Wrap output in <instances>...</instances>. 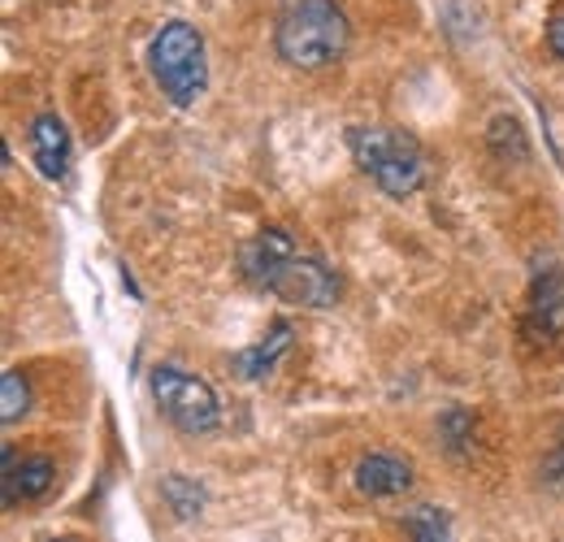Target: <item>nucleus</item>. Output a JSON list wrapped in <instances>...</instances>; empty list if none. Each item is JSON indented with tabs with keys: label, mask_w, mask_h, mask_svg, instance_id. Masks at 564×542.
<instances>
[{
	"label": "nucleus",
	"mask_w": 564,
	"mask_h": 542,
	"mask_svg": "<svg viewBox=\"0 0 564 542\" xmlns=\"http://www.w3.org/2000/svg\"><path fill=\"white\" fill-rule=\"evenodd\" d=\"M239 273L257 291H270L286 304H300V308H330L344 295L339 273L322 257L304 252L282 226H265L261 235H252L239 248Z\"/></svg>",
	"instance_id": "f257e3e1"
},
{
	"label": "nucleus",
	"mask_w": 564,
	"mask_h": 542,
	"mask_svg": "<svg viewBox=\"0 0 564 542\" xmlns=\"http://www.w3.org/2000/svg\"><path fill=\"white\" fill-rule=\"evenodd\" d=\"M352 26L339 0H282L274 13V48L286 66L326 69L348 53Z\"/></svg>",
	"instance_id": "f03ea898"
},
{
	"label": "nucleus",
	"mask_w": 564,
	"mask_h": 542,
	"mask_svg": "<svg viewBox=\"0 0 564 542\" xmlns=\"http://www.w3.org/2000/svg\"><path fill=\"white\" fill-rule=\"evenodd\" d=\"M352 161L369 174V183L391 196V200H409L417 196L425 183V152L422 143L395 127H352L348 131Z\"/></svg>",
	"instance_id": "7ed1b4c3"
},
{
	"label": "nucleus",
	"mask_w": 564,
	"mask_h": 542,
	"mask_svg": "<svg viewBox=\"0 0 564 542\" xmlns=\"http://www.w3.org/2000/svg\"><path fill=\"white\" fill-rule=\"evenodd\" d=\"M148 69H152V83L161 87V96L174 109H192L209 87L205 35L183 18L165 22L148 44Z\"/></svg>",
	"instance_id": "20e7f679"
},
{
	"label": "nucleus",
	"mask_w": 564,
	"mask_h": 542,
	"mask_svg": "<svg viewBox=\"0 0 564 542\" xmlns=\"http://www.w3.org/2000/svg\"><path fill=\"white\" fill-rule=\"evenodd\" d=\"M148 391L156 400V412L183 430V434H213L221 425V404H217V391H213L205 378L178 369V365H156L148 373Z\"/></svg>",
	"instance_id": "39448f33"
},
{
	"label": "nucleus",
	"mask_w": 564,
	"mask_h": 542,
	"mask_svg": "<svg viewBox=\"0 0 564 542\" xmlns=\"http://www.w3.org/2000/svg\"><path fill=\"white\" fill-rule=\"evenodd\" d=\"M525 330L534 339L556 343L564 339V270L543 265L530 286V308H525Z\"/></svg>",
	"instance_id": "423d86ee"
},
{
	"label": "nucleus",
	"mask_w": 564,
	"mask_h": 542,
	"mask_svg": "<svg viewBox=\"0 0 564 542\" xmlns=\"http://www.w3.org/2000/svg\"><path fill=\"white\" fill-rule=\"evenodd\" d=\"M4 508H18V503H26V499H44L48 490H53V481H57V465L48 460V456H26L22 465H18V456H13V447H4Z\"/></svg>",
	"instance_id": "0eeeda50"
},
{
	"label": "nucleus",
	"mask_w": 564,
	"mask_h": 542,
	"mask_svg": "<svg viewBox=\"0 0 564 542\" xmlns=\"http://www.w3.org/2000/svg\"><path fill=\"white\" fill-rule=\"evenodd\" d=\"M413 486V465L391 456V452H369L356 465V490L369 499H395Z\"/></svg>",
	"instance_id": "6e6552de"
},
{
	"label": "nucleus",
	"mask_w": 564,
	"mask_h": 542,
	"mask_svg": "<svg viewBox=\"0 0 564 542\" xmlns=\"http://www.w3.org/2000/svg\"><path fill=\"white\" fill-rule=\"evenodd\" d=\"M31 156L44 170V178H66L70 174V131L57 113H40L31 122Z\"/></svg>",
	"instance_id": "1a4fd4ad"
},
{
	"label": "nucleus",
	"mask_w": 564,
	"mask_h": 542,
	"mask_svg": "<svg viewBox=\"0 0 564 542\" xmlns=\"http://www.w3.org/2000/svg\"><path fill=\"white\" fill-rule=\"evenodd\" d=\"M286 347H291V322L279 317V322H270V335H265V339L252 343L248 351H239V356H235V373H239L243 382H257V378L274 373V369H279V360L286 356Z\"/></svg>",
	"instance_id": "9d476101"
},
{
	"label": "nucleus",
	"mask_w": 564,
	"mask_h": 542,
	"mask_svg": "<svg viewBox=\"0 0 564 542\" xmlns=\"http://www.w3.org/2000/svg\"><path fill=\"white\" fill-rule=\"evenodd\" d=\"M0 416H4V425H13L26 408H31V387H26V378L18 373V369H4V378H0Z\"/></svg>",
	"instance_id": "9b49d317"
},
{
	"label": "nucleus",
	"mask_w": 564,
	"mask_h": 542,
	"mask_svg": "<svg viewBox=\"0 0 564 542\" xmlns=\"http://www.w3.org/2000/svg\"><path fill=\"white\" fill-rule=\"evenodd\" d=\"M409 525H413V542H452V530H447V517L438 508H413L409 512Z\"/></svg>",
	"instance_id": "f8f14e48"
},
{
	"label": "nucleus",
	"mask_w": 564,
	"mask_h": 542,
	"mask_svg": "<svg viewBox=\"0 0 564 542\" xmlns=\"http://www.w3.org/2000/svg\"><path fill=\"white\" fill-rule=\"evenodd\" d=\"M161 495L170 499V508H174L178 517H192V512H200V503H205V490H200L196 481H187V477H165Z\"/></svg>",
	"instance_id": "ddd939ff"
},
{
	"label": "nucleus",
	"mask_w": 564,
	"mask_h": 542,
	"mask_svg": "<svg viewBox=\"0 0 564 542\" xmlns=\"http://www.w3.org/2000/svg\"><path fill=\"white\" fill-rule=\"evenodd\" d=\"M547 48L564 62V9L552 13V22H547Z\"/></svg>",
	"instance_id": "4468645a"
},
{
	"label": "nucleus",
	"mask_w": 564,
	"mask_h": 542,
	"mask_svg": "<svg viewBox=\"0 0 564 542\" xmlns=\"http://www.w3.org/2000/svg\"><path fill=\"white\" fill-rule=\"evenodd\" d=\"M48 542H78V539H48Z\"/></svg>",
	"instance_id": "2eb2a0df"
}]
</instances>
